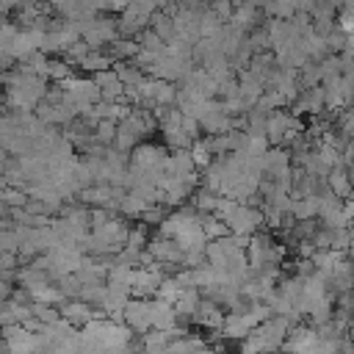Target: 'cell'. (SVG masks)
Here are the masks:
<instances>
[{"instance_id":"3","label":"cell","mask_w":354,"mask_h":354,"mask_svg":"<svg viewBox=\"0 0 354 354\" xmlns=\"http://www.w3.org/2000/svg\"><path fill=\"white\" fill-rule=\"evenodd\" d=\"M61 313H64V318H66L69 324H75V326H86L91 318H97V315L88 310V301H86V299H80V301H69Z\"/></svg>"},{"instance_id":"2","label":"cell","mask_w":354,"mask_h":354,"mask_svg":"<svg viewBox=\"0 0 354 354\" xmlns=\"http://www.w3.org/2000/svg\"><path fill=\"white\" fill-rule=\"evenodd\" d=\"M149 315H152V326L155 329H174V321H177V310L171 301L155 296L149 301Z\"/></svg>"},{"instance_id":"4","label":"cell","mask_w":354,"mask_h":354,"mask_svg":"<svg viewBox=\"0 0 354 354\" xmlns=\"http://www.w3.org/2000/svg\"><path fill=\"white\" fill-rule=\"evenodd\" d=\"M351 183H354V180H351V177H348V174H346L340 166L329 171V188H332L337 196H348V191H351Z\"/></svg>"},{"instance_id":"1","label":"cell","mask_w":354,"mask_h":354,"mask_svg":"<svg viewBox=\"0 0 354 354\" xmlns=\"http://www.w3.org/2000/svg\"><path fill=\"white\" fill-rule=\"evenodd\" d=\"M122 318H124V324H127L133 332H138V335L149 332V329H152L149 299H144V296H136V299H130V301H127V307H124V313H122Z\"/></svg>"}]
</instances>
